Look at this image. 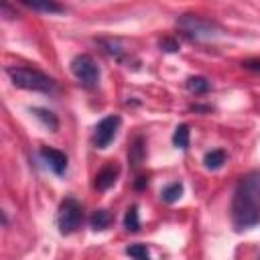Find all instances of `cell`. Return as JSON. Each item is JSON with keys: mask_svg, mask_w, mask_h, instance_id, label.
Wrapping results in <instances>:
<instances>
[{"mask_svg": "<svg viewBox=\"0 0 260 260\" xmlns=\"http://www.w3.org/2000/svg\"><path fill=\"white\" fill-rule=\"evenodd\" d=\"M6 73L10 81L20 89L41 91V93H51L55 89V81L43 71L32 69V67H8Z\"/></svg>", "mask_w": 260, "mask_h": 260, "instance_id": "7a4b0ae2", "label": "cell"}, {"mask_svg": "<svg viewBox=\"0 0 260 260\" xmlns=\"http://www.w3.org/2000/svg\"><path fill=\"white\" fill-rule=\"evenodd\" d=\"M30 112H32V114H35V116H37L49 130L55 132V130L59 128V120H57V116H55L53 112H49V110H45V108H32Z\"/></svg>", "mask_w": 260, "mask_h": 260, "instance_id": "7c38bea8", "label": "cell"}, {"mask_svg": "<svg viewBox=\"0 0 260 260\" xmlns=\"http://www.w3.org/2000/svg\"><path fill=\"white\" fill-rule=\"evenodd\" d=\"M41 158L47 162V167L55 173V175H63L65 169H67V154L59 148H53V146H41L39 150Z\"/></svg>", "mask_w": 260, "mask_h": 260, "instance_id": "52a82bcc", "label": "cell"}, {"mask_svg": "<svg viewBox=\"0 0 260 260\" xmlns=\"http://www.w3.org/2000/svg\"><path fill=\"white\" fill-rule=\"evenodd\" d=\"M110 221H112V215H110L108 209H98V211H93V215H91V219H89V223H91L93 230H104V228L110 225Z\"/></svg>", "mask_w": 260, "mask_h": 260, "instance_id": "2e32d148", "label": "cell"}, {"mask_svg": "<svg viewBox=\"0 0 260 260\" xmlns=\"http://www.w3.org/2000/svg\"><path fill=\"white\" fill-rule=\"evenodd\" d=\"M187 89H189L191 93L199 95V93H207V91L211 89V83H209L205 77H201V75H193V77L187 79Z\"/></svg>", "mask_w": 260, "mask_h": 260, "instance_id": "8fae6325", "label": "cell"}, {"mask_svg": "<svg viewBox=\"0 0 260 260\" xmlns=\"http://www.w3.org/2000/svg\"><path fill=\"white\" fill-rule=\"evenodd\" d=\"M142 158H144V146H142V138H140V136H136V138L132 140V144H130V150H128V160H130V165H132V167H138V165L142 162Z\"/></svg>", "mask_w": 260, "mask_h": 260, "instance_id": "4fadbf2b", "label": "cell"}, {"mask_svg": "<svg viewBox=\"0 0 260 260\" xmlns=\"http://www.w3.org/2000/svg\"><path fill=\"white\" fill-rule=\"evenodd\" d=\"M124 228L128 232H136L140 228V219H138V209L136 205H130L126 209V215H124Z\"/></svg>", "mask_w": 260, "mask_h": 260, "instance_id": "e0dca14e", "label": "cell"}, {"mask_svg": "<svg viewBox=\"0 0 260 260\" xmlns=\"http://www.w3.org/2000/svg\"><path fill=\"white\" fill-rule=\"evenodd\" d=\"M223 162H225V152H223V150H209V152L203 156V165H205V169H209V171L221 169Z\"/></svg>", "mask_w": 260, "mask_h": 260, "instance_id": "30bf717a", "label": "cell"}, {"mask_svg": "<svg viewBox=\"0 0 260 260\" xmlns=\"http://www.w3.org/2000/svg\"><path fill=\"white\" fill-rule=\"evenodd\" d=\"M232 223L236 230L260 223V171H250L238 181L232 197Z\"/></svg>", "mask_w": 260, "mask_h": 260, "instance_id": "6da1fadb", "label": "cell"}, {"mask_svg": "<svg viewBox=\"0 0 260 260\" xmlns=\"http://www.w3.org/2000/svg\"><path fill=\"white\" fill-rule=\"evenodd\" d=\"M148 185V177H138L136 181H134V189L136 191H140V189H144Z\"/></svg>", "mask_w": 260, "mask_h": 260, "instance_id": "44dd1931", "label": "cell"}, {"mask_svg": "<svg viewBox=\"0 0 260 260\" xmlns=\"http://www.w3.org/2000/svg\"><path fill=\"white\" fill-rule=\"evenodd\" d=\"M81 217H83V209H81V203L73 197H67L61 201L59 205V215H57V223H59V230L61 234H71L79 228L81 223Z\"/></svg>", "mask_w": 260, "mask_h": 260, "instance_id": "277c9868", "label": "cell"}, {"mask_svg": "<svg viewBox=\"0 0 260 260\" xmlns=\"http://www.w3.org/2000/svg\"><path fill=\"white\" fill-rule=\"evenodd\" d=\"M189 134H191L189 124H179L173 132V144L177 148H187L189 146Z\"/></svg>", "mask_w": 260, "mask_h": 260, "instance_id": "5bb4252c", "label": "cell"}, {"mask_svg": "<svg viewBox=\"0 0 260 260\" xmlns=\"http://www.w3.org/2000/svg\"><path fill=\"white\" fill-rule=\"evenodd\" d=\"M181 195H183V185L181 183H171L160 191V197H162L165 203H175Z\"/></svg>", "mask_w": 260, "mask_h": 260, "instance_id": "9a60e30c", "label": "cell"}, {"mask_svg": "<svg viewBox=\"0 0 260 260\" xmlns=\"http://www.w3.org/2000/svg\"><path fill=\"white\" fill-rule=\"evenodd\" d=\"M126 254L132 256V258H140V260H146L150 254H148V248L144 244H132L126 248Z\"/></svg>", "mask_w": 260, "mask_h": 260, "instance_id": "ac0fdd59", "label": "cell"}, {"mask_svg": "<svg viewBox=\"0 0 260 260\" xmlns=\"http://www.w3.org/2000/svg\"><path fill=\"white\" fill-rule=\"evenodd\" d=\"M118 173H120V169L116 167V165H108V167H104L98 175H95V189L98 191H106V189H110L114 183H116V179H118Z\"/></svg>", "mask_w": 260, "mask_h": 260, "instance_id": "9c48e42d", "label": "cell"}, {"mask_svg": "<svg viewBox=\"0 0 260 260\" xmlns=\"http://www.w3.org/2000/svg\"><path fill=\"white\" fill-rule=\"evenodd\" d=\"M18 2L35 12H45V14H59L65 10L57 0H18Z\"/></svg>", "mask_w": 260, "mask_h": 260, "instance_id": "ba28073f", "label": "cell"}, {"mask_svg": "<svg viewBox=\"0 0 260 260\" xmlns=\"http://www.w3.org/2000/svg\"><path fill=\"white\" fill-rule=\"evenodd\" d=\"M118 126H120V116H106L104 120H100L93 130V144L98 148H106L114 140Z\"/></svg>", "mask_w": 260, "mask_h": 260, "instance_id": "8992f818", "label": "cell"}, {"mask_svg": "<svg viewBox=\"0 0 260 260\" xmlns=\"http://www.w3.org/2000/svg\"><path fill=\"white\" fill-rule=\"evenodd\" d=\"M242 67L248 71L260 73V59H246V61H242Z\"/></svg>", "mask_w": 260, "mask_h": 260, "instance_id": "ffe728a7", "label": "cell"}, {"mask_svg": "<svg viewBox=\"0 0 260 260\" xmlns=\"http://www.w3.org/2000/svg\"><path fill=\"white\" fill-rule=\"evenodd\" d=\"M71 73L75 75V79L85 85V87H95L100 81V67L98 63L89 57V55H77L71 61Z\"/></svg>", "mask_w": 260, "mask_h": 260, "instance_id": "5b68a950", "label": "cell"}, {"mask_svg": "<svg viewBox=\"0 0 260 260\" xmlns=\"http://www.w3.org/2000/svg\"><path fill=\"white\" fill-rule=\"evenodd\" d=\"M160 49L165 51V53H177L179 51V41L177 39H173V37H165V39H160Z\"/></svg>", "mask_w": 260, "mask_h": 260, "instance_id": "d6986e66", "label": "cell"}, {"mask_svg": "<svg viewBox=\"0 0 260 260\" xmlns=\"http://www.w3.org/2000/svg\"><path fill=\"white\" fill-rule=\"evenodd\" d=\"M177 28L187 35L189 39H195V41H207V39H215L219 35V28L203 18V16H195V14H183L177 18Z\"/></svg>", "mask_w": 260, "mask_h": 260, "instance_id": "3957f363", "label": "cell"}]
</instances>
